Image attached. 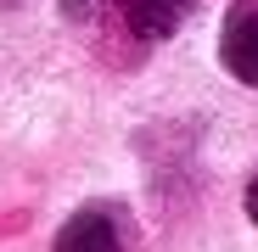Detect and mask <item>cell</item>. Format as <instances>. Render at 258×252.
Listing matches in <instances>:
<instances>
[{"instance_id": "cell-1", "label": "cell", "mask_w": 258, "mask_h": 252, "mask_svg": "<svg viewBox=\"0 0 258 252\" xmlns=\"http://www.w3.org/2000/svg\"><path fill=\"white\" fill-rule=\"evenodd\" d=\"M219 56L241 84H258V0H236L219 34Z\"/></svg>"}, {"instance_id": "cell-2", "label": "cell", "mask_w": 258, "mask_h": 252, "mask_svg": "<svg viewBox=\"0 0 258 252\" xmlns=\"http://www.w3.org/2000/svg\"><path fill=\"white\" fill-rule=\"evenodd\" d=\"M56 252H123V224L112 207H79L62 224Z\"/></svg>"}, {"instance_id": "cell-3", "label": "cell", "mask_w": 258, "mask_h": 252, "mask_svg": "<svg viewBox=\"0 0 258 252\" xmlns=\"http://www.w3.org/2000/svg\"><path fill=\"white\" fill-rule=\"evenodd\" d=\"M191 17V0H123V23L135 39H168Z\"/></svg>"}, {"instance_id": "cell-4", "label": "cell", "mask_w": 258, "mask_h": 252, "mask_svg": "<svg viewBox=\"0 0 258 252\" xmlns=\"http://www.w3.org/2000/svg\"><path fill=\"white\" fill-rule=\"evenodd\" d=\"M247 219L258 224V174H252V185H247Z\"/></svg>"}]
</instances>
